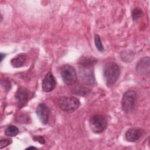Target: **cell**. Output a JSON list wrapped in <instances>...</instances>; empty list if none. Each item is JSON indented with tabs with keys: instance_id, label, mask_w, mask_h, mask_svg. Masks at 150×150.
Segmentation results:
<instances>
[{
	"instance_id": "8",
	"label": "cell",
	"mask_w": 150,
	"mask_h": 150,
	"mask_svg": "<svg viewBox=\"0 0 150 150\" xmlns=\"http://www.w3.org/2000/svg\"><path fill=\"white\" fill-rule=\"evenodd\" d=\"M56 80L53 75L48 72L42 81V88L46 92L52 91L56 86Z\"/></svg>"
},
{
	"instance_id": "18",
	"label": "cell",
	"mask_w": 150,
	"mask_h": 150,
	"mask_svg": "<svg viewBox=\"0 0 150 150\" xmlns=\"http://www.w3.org/2000/svg\"><path fill=\"white\" fill-rule=\"evenodd\" d=\"M33 139H34L35 141H38L41 144H44L45 143V139L42 136H39H39H35L33 137Z\"/></svg>"
},
{
	"instance_id": "11",
	"label": "cell",
	"mask_w": 150,
	"mask_h": 150,
	"mask_svg": "<svg viewBox=\"0 0 150 150\" xmlns=\"http://www.w3.org/2000/svg\"><path fill=\"white\" fill-rule=\"evenodd\" d=\"M97 60L92 56H82L80 58L78 64L80 67L92 68L96 63Z\"/></svg>"
},
{
	"instance_id": "1",
	"label": "cell",
	"mask_w": 150,
	"mask_h": 150,
	"mask_svg": "<svg viewBox=\"0 0 150 150\" xmlns=\"http://www.w3.org/2000/svg\"><path fill=\"white\" fill-rule=\"evenodd\" d=\"M120 74V69L114 62H108L104 67L103 76L108 87H111L117 81Z\"/></svg>"
},
{
	"instance_id": "16",
	"label": "cell",
	"mask_w": 150,
	"mask_h": 150,
	"mask_svg": "<svg viewBox=\"0 0 150 150\" xmlns=\"http://www.w3.org/2000/svg\"><path fill=\"white\" fill-rule=\"evenodd\" d=\"M94 43L98 50L100 52H103L104 50V47L101 41V39L98 35H96L94 36Z\"/></svg>"
},
{
	"instance_id": "14",
	"label": "cell",
	"mask_w": 150,
	"mask_h": 150,
	"mask_svg": "<svg viewBox=\"0 0 150 150\" xmlns=\"http://www.w3.org/2000/svg\"><path fill=\"white\" fill-rule=\"evenodd\" d=\"M18 132L19 129L15 125L8 126L5 131V134L8 137H15L18 134Z\"/></svg>"
},
{
	"instance_id": "10",
	"label": "cell",
	"mask_w": 150,
	"mask_h": 150,
	"mask_svg": "<svg viewBox=\"0 0 150 150\" xmlns=\"http://www.w3.org/2000/svg\"><path fill=\"white\" fill-rule=\"evenodd\" d=\"M142 135V131L140 128H131L127 131L125 137L129 142H135L138 140Z\"/></svg>"
},
{
	"instance_id": "15",
	"label": "cell",
	"mask_w": 150,
	"mask_h": 150,
	"mask_svg": "<svg viewBox=\"0 0 150 150\" xmlns=\"http://www.w3.org/2000/svg\"><path fill=\"white\" fill-rule=\"evenodd\" d=\"M143 14V12L142 9L139 8H135L134 9H132L131 15H132V18L133 21H136L139 18H140Z\"/></svg>"
},
{
	"instance_id": "19",
	"label": "cell",
	"mask_w": 150,
	"mask_h": 150,
	"mask_svg": "<svg viewBox=\"0 0 150 150\" xmlns=\"http://www.w3.org/2000/svg\"><path fill=\"white\" fill-rule=\"evenodd\" d=\"M5 54H4V53H1V61H2V60H3L4 57H5Z\"/></svg>"
},
{
	"instance_id": "12",
	"label": "cell",
	"mask_w": 150,
	"mask_h": 150,
	"mask_svg": "<svg viewBox=\"0 0 150 150\" xmlns=\"http://www.w3.org/2000/svg\"><path fill=\"white\" fill-rule=\"evenodd\" d=\"M149 57H146L139 61L137 66L136 70L141 74H145L149 71Z\"/></svg>"
},
{
	"instance_id": "13",
	"label": "cell",
	"mask_w": 150,
	"mask_h": 150,
	"mask_svg": "<svg viewBox=\"0 0 150 150\" xmlns=\"http://www.w3.org/2000/svg\"><path fill=\"white\" fill-rule=\"evenodd\" d=\"M26 60V54L25 53H19L11 60V64L15 68L22 67Z\"/></svg>"
},
{
	"instance_id": "4",
	"label": "cell",
	"mask_w": 150,
	"mask_h": 150,
	"mask_svg": "<svg viewBox=\"0 0 150 150\" xmlns=\"http://www.w3.org/2000/svg\"><path fill=\"white\" fill-rule=\"evenodd\" d=\"M60 73L64 83L67 86L74 84L77 80L76 71L74 68L70 65L63 66L60 69Z\"/></svg>"
},
{
	"instance_id": "17",
	"label": "cell",
	"mask_w": 150,
	"mask_h": 150,
	"mask_svg": "<svg viewBox=\"0 0 150 150\" xmlns=\"http://www.w3.org/2000/svg\"><path fill=\"white\" fill-rule=\"evenodd\" d=\"M12 142L11 139H3L0 141V148L2 149L8 145H9Z\"/></svg>"
},
{
	"instance_id": "20",
	"label": "cell",
	"mask_w": 150,
	"mask_h": 150,
	"mask_svg": "<svg viewBox=\"0 0 150 150\" xmlns=\"http://www.w3.org/2000/svg\"><path fill=\"white\" fill-rule=\"evenodd\" d=\"M36 149V148H35V147H34V146H29V147H28L26 149Z\"/></svg>"
},
{
	"instance_id": "3",
	"label": "cell",
	"mask_w": 150,
	"mask_h": 150,
	"mask_svg": "<svg viewBox=\"0 0 150 150\" xmlns=\"http://www.w3.org/2000/svg\"><path fill=\"white\" fill-rule=\"evenodd\" d=\"M137 96L135 91L129 90L126 91L121 100V107L125 113H129L134 108Z\"/></svg>"
},
{
	"instance_id": "9",
	"label": "cell",
	"mask_w": 150,
	"mask_h": 150,
	"mask_svg": "<svg viewBox=\"0 0 150 150\" xmlns=\"http://www.w3.org/2000/svg\"><path fill=\"white\" fill-rule=\"evenodd\" d=\"M80 69V74L82 80L84 83L92 85L94 83V76L93 67L92 68H82Z\"/></svg>"
},
{
	"instance_id": "7",
	"label": "cell",
	"mask_w": 150,
	"mask_h": 150,
	"mask_svg": "<svg viewBox=\"0 0 150 150\" xmlns=\"http://www.w3.org/2000/svg\"><path fill=\"white\" fill-rule=\"evenodd\" d=\"M36 113L42 124H46L47 123L50 115V110L45 104H39L36 109Z\"/></svg>"
},
{
	"instance_id": "2",
	"label": "cell",
	"mask_w": 150,
	"mask_h": 150,
	"mask_svg": "<svg viewBox=\"0 0 150 150\" xmlns=\"http://www.w3.org/2000/svg\"><path fill=\"white\" fill-rule=\"evenodd\" d=\"M79 105L80 101L74 97H63L59 102V108L67 113H71L75 111Z\"/></svg>"
},
{
	"instance_id": "6",
	"label": "cell",
	"mask_w": 150,
	"mask_h": 150,
	"mask_svg": "<svg viewBox=\"0 0 150 150\" xmlns=\"http://www.w3.org/2000/svg\"><path fill=\"white\" fill-rule=\"evenodd\" d=\"M30 93L25 88L19 87L15 94V98L19 108L24 107L28 103Z\"/></svg>"
},
{
	"instance_id": "5",
	"label": "cell",
	"mask_w": 150,
	"mask_h": 150,
	"mask_svg": "<svg viewBox=\"0 0 150 150\" xmlns=\"http://www.w3.org/2000/svg\"><path fill=\"white\" fill-rule=\"evenodd\" d=\"M90 127L94 133H101L107 127V120L101 115H95L92 117L89 122Z\"/></svg>"
}]
</instances>
